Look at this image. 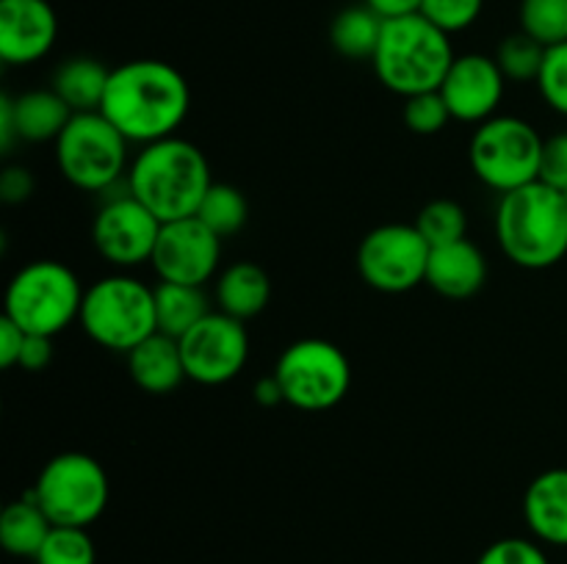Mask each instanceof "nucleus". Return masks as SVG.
Segmentation results:
<instances>
[{
  "label": "nucleus",
  "instance_id": "f257e3e1",
  "mask_svg": "<svg viewBox=\"0 0 567 564\" xmlns=\"http://www.w3.org/2000/svg\"><path fill=\"white\" fill-rule=\"evenodd\" d=\"M192 108L186 75L169 61L133 59L114 66L100 114L131 144H153L177 136Z\"/></svg>",
  "mask_w": 567,
  "mask_h": 564
},
{
  "label": "nucleus",
  "instance_id": "f03ea898",
  "mask_svg": "<svg viewBox=\"0 0 567 564\" xmlns=\"http://www.w3.org/2000/svg\"><path fill=\"white\" fill-rule=\"evenodd\" d=\"M127 191L161 221L197 216L205 194L214 186L203 149L181 136L144 144L127 169Z\"/></svg>",
  "mask_w": 567,
  "mask_h": 564
},
{
  "label": "nucleus",
  "instance_id": "7ed1b4c3",
  "mask_svg": "<svg viewBox=\"0 0 567 564\" xmlns=\"http://www.w3.org/2000/svg\"><path fill=\"white\" fill-rule=\"evenodd\" d=\"M496 241L504 258L520 269L543 271L557 265L567 254V197L543 180L502 194Z\"/></svg>",
  "mask_w": 567,
  "mask_h": 564
},
{
  "label": "nucleus",
  "instance_id": "20e7f679",
  "mask_svg": "<svg viewBox=\"0 0 567 564\" xmlns=\"http://www.w3.org/2000/svg\"><path fill=\"white\" fill-rule=\"evenodd\" d=\"M454 59L457 53L452 48V36L432 25L419 11V14L385 20L371 66L377 72V81L388 92L408 100L413 94L437 92Z\"/></svg>",
  "mask_w": 567,
  "mask_h": 564
},
{
  "label": "nucleus",
  "instance_id": "39448f33",
  "mask_svg": "<svg viewBox=\"0 0 567 564\" xmlns=\"http://www.w3.org/2000/svg\"><path fill=\"white\" fill-rule=\"evenodd\" d=\"M81 330L109 352L127 354L158 332L155 288L127 271L100 276L86 288L81 304Z\"/></svg>",
  "mask_w": 567,
  "mask_h": 564
},
{
  "label": "nucleus",
  "instance_id": "423d86ee",
  "mask_svg": "<svg viewBox=\"0 0 567 564\" xmlns=\"http://www.w3.org/2000/svg\"><path fill=\"white\" fill-rule=\"evenodd\" d=\"M86 288L61 260H31L6 285L3 315L28 335L55 337L81 318Z\"/></svg>",
  "mask_w": 567,
  "mask_h": 564
},
{
  "label": "nucleus",
  "instance_id": "0eeeda50",
  "mask_svg": "<svg viewBox=\"0 0 567 564\" xmlns=\"http://www.w3.org/2000/svg\"><path fill=\"white\" fill-rule=\"evenodd\" d=\"M127 142L100 111L75 114L53 142L55 166L70 186L89 194L111 191L127 177Z\"/></svg>",
  "mask_w": 567,
  "mask_h": 564
},
{
  "label": "nucleus",
  "instance_id": "6e6552de",
  "mask_svg": "<svg viewBox=\"0 0 567 564\" xmlns=\"http://www.w3.org/2000/svg\"><path fill=\"white\" fill-rule=\"evenodd\" d=\"M28 495L53 525L89 529L109 506L111 481L92 453L64 451L44 462Z\"/></svg>",
  "mask_w": 567,
  "mask_h": 564
},
{
  "label": "nucleus",
  "instance_id": "1a4fd4ad",
  "mask_svg": "<svg viewBox=\"0 0 567 564\" xmlns=\"http://www.w3.org/2000/svg\"><path fill=\"white\" fill-rule=\"evenodd\" d=\"M546 138L520 116H502L476 125L468 144V164L476 180L498 194H509L540 180Z\"/></svg>",
  "mask_w": 567,
  "mask_h": 564
},
{
  "label": "nucleus",
  "instance_id": "9d476101",
  "mask_svg": "<svg viewBox=\"0 0 567 564\" xmlns=\"http://www.w3.org/2000/svg\"><path fill=\"white\" fill-rule=\"evenodd\" d=\"M275 376L286 404L302 412H327L347 398L352 387V363L338 343L302 337L282 348Z\"/></svg>",
  "mask_w": 567,
  "mask_h": 564
},
{
  "label": "nucleus",
  "instance_id": "9b49d317",
  "mask_svg": "<svg viewBox=\"0 0 567 564\" xmlns=\"http://www.w3.org/2000/svg\"><path fill=\"white\" fill-rule=\"evenodd\" d=\"M432 247L415 224H380L363 236L358 247L360 276L380 293H408L426 282Z\"/></svg>",
  "mask_w": 567,
  "mask_h": 564
},
{
  "label": "nucleus",
  "instance_id": "f8f14e48",
  "mask_svg": "<svg viewBox=\"0 0 567 564\" xmlns=\"http://www.w3.org/2000/svg\"><path fill=\"white\" fill-rule=\"evenodd\" d=\"M183 365L188 382L216 387L227 385L249 359V332L244 321L214 310L181 337Z\"/></svg>",
  "mask_w": 567,
  "mask_h": 564
},
{
  "label": "nucleus",
  "instance_id": "ddd939ff",
  "mask_svg": "<svg viewBox=\"0 0 567 564\" xmlns=\"http://www.w3.org/2000/svg\"><path fill=\"white\" fill-rule=\"evenodd\" d=\"M158 236L161 221L131 191L105 197L92 221L94 249L120 271L150 263Z\"/></svg>",
  "mask_w": 567,
  "mask_h": 564
},
{
  "label": "nucleus",
  "instance_id": "4468645a",
  "mask_svg": "<svg viewBox=\"0 0 567 564\" xmlns=\"http://www.w3.org/2000/svg\"><path fill=\"white\" fill-rule=\"evenodd\" d=\"M221 238L210 232L197 216L166 221L161 224L158 243L150 265L158 282H177V285H197L219 276Z\"/></svg>",
  "mask_w": 567,
  "mask_h": 564
},
{
  "label": "nucleus",
  "instance_id": "2eb2a0df",
  "mask_svg": "<svg viewBox=\"0 0 567 564\" xmlns=\"http://www.w3.org/2000/svg\"><path fill=\"white\" fill-rule=\"evenodd\" d=\"M504 88H507V77H504L496 55L463 53L454 59L452 70L437 92L446 100L454 122L482 125L498 114Z\"/></svg>",
  "mask_w": 567,
  "mask_h": 564
},
{
  "label": "nucleus",
  "instance_id": "dca6fc26",
  "mask_svg": "<svg viewBox=\"0 0 567 564\" xmlns=\"http://www.w3.org/2000/svg\"><path fill=\"white\" fill-rule=\"evenodd\" d=\"M59 39V17L48 0H0V61L31 66L48 59Z\"/></svg>",
  "mask_w": 567,
  "mask_h": 564
},
{
  "label": "nucleus",
  "instance_id": "f3484780",
  "mask_svg": "<svg viewBox=\"0 0 567 564\" xmlns=\"http://www.w3.org/2000/svg\"><path fill=\"white\" fill-rule=\"evenodd\" d=\"M75 111L53 88H31L17 97H0V147L11 153L14 142L44 144L61 136Z\"/></svg>",
  "mask_w": 567,
  "mask_h": 564
},
{
  "label": "nucleus",
  "instance_id": "a211bd4d",
  "mask_svg": "<svg viewBox=\"0 0 567 564\" xmlns=\"http://www.w3.org/2000/svg\"><path fill=\"white\" fill-rule=\"evenodd\" d=\"M487 258L474 241L435 247L426 265V285L446 299H471L485 288Z\"/></svg>",
  "mask_w": 567,
  "mask_h": 564
},
{
  "label": "nucleus",
  "instance_id": "6ab92c4d",
  "mask_svg": "<svg viewBox=\"0 0 567 564\" xmlns=\"http://www.w3.org/2000/svg\"><path fill=\"white\" fill-rule=\"evenodd\" d=\"M524 520L543 545L567 547V468L543 470L524 492Z\"/></svg>",
  "mask_w": 567,
  "mask_h": 564
},
{
  "label": "nucleus",
  "instance_id": "aec40b11",
  "mask_svg": "<svg viewBox=\"0 0 567 564\" xmlns=\"http://www.w3.org/2000/svg\"><path fill=\"white\" fill-rule=\"evenodd\" d=\"M125 357L133 385L138 390L150 393V396H169L188 379L181 343L175 337L164 335V332L150 335L133 352H127Z\"/></svg>",
  "mask_w": 567,
  "mask_h": 564
},
{
  "label": "nucleus",
  "instance_id": "412c9836",
  "mask_svg": "<svg viewBox=\"0 0 567 564\" xmlns=\"http://www.w3.org/2000/svg\"><path fill=\"white\" fill-rule=\"evenodd\" d=\"M216 307L233 318L244 321L264 313L271 299V280L264 265L252 260H238V263L225 265L216 276L214 285Z\"/></svg>",
  "mask_w": 567,
  "mask_h": 564
},
{
  "label": "nucleus",
  "instance_id": "4be33fe9",
  "mask_svg": "<svg viewBox=\"0 0 567 564\" xmlns=\"http://www.w3.org/2000/svg\"><path fill=\"white\" fill-rule=\"evenodd\" d=\"M111 70L97 59L89 55H75L66 59L64 64L55 66L53 72V92L70 105L75 114H86V111H100L109 88Z\"/></svg>",
  "mask_w": 567,
  "mask_h": 564
},
{
  "label": "nucleus",
  "instance_id": "5701e85b",
  "mask_svg": "<svg viewBox=\"0 0 567 564\" xmlns=\"http://www.w3.org/2000/svg\"><path fill=\"white\" fill-rule=\"evenodd\" d=\"M210 310L208 293L197 285H177V282H158L155 285V321L158 332L181 341L192 326H197Z\"/></svg>",
  "mask_w": 567,
  "mask_h": 564
},
{
  "label": "nucleus",
  "instance_id": "b1692460",
  "mask_svg": "<svg viewBox=\"0 0 567 564\" xmlns=\"http://www.w3.org/2000/svg\"><path fill=\"white\" fill-rule=\"evenodd\" d=\"M53 531L48 514L31 495L11 501L0 514V545L6 553L20 558H33Z\"/></svg>",
  "mask_w": 567,
  "mask_h": 564
},
{
  "label": "nucleus",
  "instance_id": "393cba45",
  "mask_svg": "<svg viewBox=\"0 0 567 564\" xmlns=\"http://www.w3.org/2000/svg\"><path fill=\"white\" fill-rule=\"evenodd\" d=\"M382 28H385V20L377 11H371L365 3H354L332 17L330 42L343 59L371 61L380 44Z\"/></svg>",
  "mask_w": 567,
  "mask_h": 564
},
{
  "label": "nucleus",
  "instance_id": "a878e982",
  "mask_svg": "<svg viewBox=\"0 0 567 564\" xmlns=\"http://www.w3.org/2000/svg\"><path fill=\"white\" fill-rule=\"evenodd\" d=\"M197 219L225 241L244 230L249 219V202L241 188L230 186V182H214L199 205Z\"/></svg>",
  "mask_w": 567,
  "mask_h": 564
},
{
  "label": "nucleus",
  "instance_id": "bb28decb",
  "mask_svg": "<svg viewBox=\"0 0 567 564\" xmlns=\"http://www.w3.org/2000/svg\"><path fill=\"white\" fill-rule=\"evenodd\" d=\"M432 249L468 238V213L454 199H432L413 221Z\"/></svg>",
  "mask_w": 567,
  "mask_h": 564
},
{
  "label": "nucleus",
  "instance_id": "cd10ccee",
  "mask_svg": "<svg viewBox=\"0 0 567 564\" xmlns=\"http://www.w3.org/2000/svg\"><path fill=\"white\" fill-rule=\"evenodd\" d=\"M518 25L543 48L567 42V0H520Z\"/></svg>",
  "mask_w": 567,
  "mask_h": 564
},
{
  "label": "nucleus",
  "instance_id": "c85d7f7f",
  "mask_svg": "<svg viewBox=\"0 0 567 564\" xmlns=\"http://www.w3.org/2000/svg\"><path fill=\"white\" fill-rule=\"evenodd\" d=\"M543 59H546V48L524 31H515L509 36H504L496 50L498 66H502L504 77L513 83H537V75L543 70Z\"/></svg>",
  "mask_w": 567,
  "mask_h": 564
},
{
  "label": "nucleus",
  "instance_id": "c756f323",
  "mask_svg": "<svg viewBox=\"0 0 567 564\" xmlns=\"http://www.w3.org/2000/svg\"><path fill=\"white\" fill-rule=\"evenodd\" d=\"M37 564H94L97 551L86 529H70V525H53L44 545L33 556Z\"/></svg>",
  "mask_w": 567,
  "mask_h": 564
},
{
  "label": "nucleus",
  "instance_id": "7c9ffc66",
  "mask_svg": "<svg viewBox=\"0 0 567 564\" xmlns=\"http://www.w3.org/2000/svg\"><path fill=\"white\" fill-rule=\"evenodd\" d=\"M402 116L408 130L415 133V136H435L452 122V111H449L441 92H424L408 97Z\"/></svg>",
  "mask_w": 567,
  "mask_h": 564
},
{
  "label": "nucleus",
  "instance_id": "2f4dec72",
  "mask_svg": "<svg viewBox=\"0 0 567 564\" xmlns=\"http://www.w3.org/2000/svg\"><path fill=\"white\" fill-rule=\"evenodd\" d=\"M482 11H485V0H424V3H421V14H424L432 25L446 31L449 36L468 31L471 25H476Z\"/></svg>",
  "mask_w": 567,
  "mask_h": 564
},
{
  "label": "nucleus",
  "instance_id": "473e14b6",
  "mask_svg": "<svg viewBox=\"0 0 567 564\" xmlns=\"http://www.w3.org/2000/svg\"><path fill=\"white\" fill-rule=\"evenodd\" d=\"M537 88L554 114L567 116V42L546 48L543 70L537 75Z\"/></svg>",
  "mask_w": 567,
  "mask_h": 564
},
{
  "label": "nucleus",
  "instance_id": "72a5a7b5",
  "mask_svg": "<svg viewBox=\"0 0 567 564\" xmlns=\"http://www.w3.org/2000/svg\"><path fill=\"white\" fill-rule=\"evenodd\" d=\"M476 564H551L546 551L537 540H526V536H504V540L493 542L482 551Z\"/></svg>",
  "mask_w": 567,
  "mask_h": 564
},
{
  "label": "nucleus",
  "instance_id": "f704fd0d",
  "mask_svg": "<svg viewBox=\"0 0 567 564\" xmlns=\"http://www.w3.org/2000/svg\"><path fill=\"white\" fill-rule=\"evenodd\" d=\"M540 180L548 182V186L559 188V191L567 197V133H557V136L546 138V147H543Z\"/></svg>",
  "mask_w": 567,
  "mask_h": 564
},
{
  "label": "nucleus",
  "instance_id": "c9c22d12",
  "mask_svg": "<svg viewBox=\"0 0 567 564\" xmlns=\"http://www.w3.org/2000/svg\"><path fill=\"white\" fill-rule=\"evenodd\" d=\"M33 188H37V180L25 166H6L0 175V199L6 205H22L31 199Z\"/></svg>",
  "mask_w": 567,
  "mask_h": 564
},
{
  "label": "nucleus",
  "instance_id": "e433bc0d",
  "mask_svg": "<svg viewBox=\"0 0 567 564\" xmlns=\"http://www.w3.org/2000/svg\"><path fill=\"white\" fill-rule=\"evenodd\" d=\"M50 363H53V337L28 335L17 368L28 370V374H39V370L48 368Z\"/></svg>",
  "mask_w": 567,
  "mask_h": 564
},
{
  "label": "nucleus",
  "instance_id": "4c0bfd02",
  "mask_svg": "<svg viewBox=\"0 0 567 564\" xmlns=\"http://www.w3.org/2000/svg\"><path fill=\"white\" fill-rule=\"evenodd\" d=\"M28 332H22L14 321H9L3 315L0 318V368L11 370L20 365V354L22 346H25Z\"/></svg>",
  "mask_w": 567,
  "mask_h": 564
},
{
  "label": "nucleus",
  "instance_id": "58836bf2",
  "mask_svg": "<svg viewBox=\"0 0 567 564\" xmlns=\"http://www.w3.org/2000/svg\"><path fill=\"white\" fill-rule=\"evenodd\" d=\"M360 3L369 6L371 11H377L382 20H396V17L419 14L424 0H360Z\"/></svg>",
  "mask_w": 567,
  "mask_h": 564
},
{
  "label": "nucleus",
  "instance_id": "ea45409f",
  "mask_svg": "<svg viewBox=\"0 0 567 564\" xmlns=\"http://www.w3.org/2000/svg\"><path fill=\"white\" fill-rule=\"evenodd\" d=\"M255 401L260 404V407H277V404H286V396H282V387L280 382H277V376H266V379H258L255 382Z\"/></svg>",
  "mask_w": 567,
  "mask_h": 564
}]
</instances>
